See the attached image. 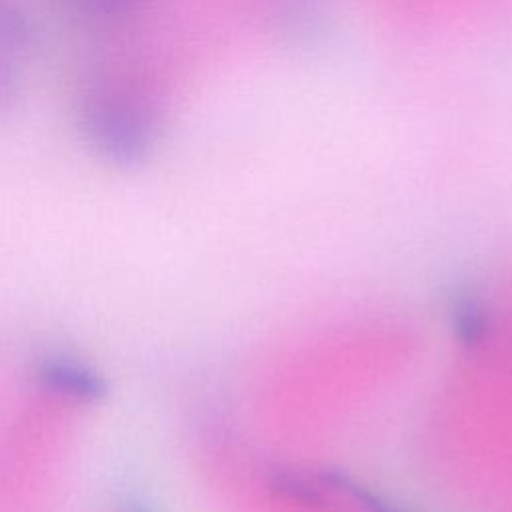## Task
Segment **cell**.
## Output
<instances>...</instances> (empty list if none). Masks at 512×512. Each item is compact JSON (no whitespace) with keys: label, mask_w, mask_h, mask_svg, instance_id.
Wrapping results in <instances>:
<instances>
[{"label":"cell","mask_w":512,"mask_h":512,"mask_svg":"<svg viewBox=\"0 0 512 512\" xmlns=\"http://www.w3.org/2000/svg\"><path fill=\"white\" fill-rule=\"evenodd\" d=\"M148 0H62L64 10L92 28H114L134 18Z\"/></svg>","instance_id":"cell-2"},{"label":"cell","mask_w":512,"mask_h":512,"mask_svg":"<svg viewBox=\"0 0 512 512\" xmlns=\"http://www.w3.org/2000/svg\"><path fill=\"white\" fill-rule=\"evenodd\" d=\"M34 24L18 0H0V50L20 56L34 44Z\"/></svg>","instance_id":"cell-3"},{"label":"cell","mask_w":512,"mask_h":512,"mask_svg":"<svg viewBox=\"0 0 512 512\" xmlns=\"http://www.w3.org/2000/svg\"><path fill=\"white\" fill-rule=\"evenodd\" d=\"M76 128L94 156L130 168L154 150L160 120L154 102L134 82L102 74L78 96Z\"/></svg>","instance_id":"cell-1"}]
</instances>
